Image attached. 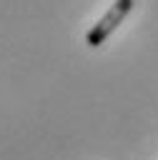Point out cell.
Here are the masks:
<instances>
[{
  "mask_svg": "<svg viewBox=\"0 0 158 160\" xmlns=\"http://www.w3.org/2000/svg\"><path fill=\"white\" fill-rule=\"evenodd\" d=\"M133 0H115L108 10H105V15L88 30V35H85V42L90 45V48H100L108 38H110V32L128 18V12L133 10Z\"/></svg>",
  "mask_w": 158,
  "mask_h": 160,
  "instance_id": "cell-1",
  "label": "cell"
}]
</instances>
